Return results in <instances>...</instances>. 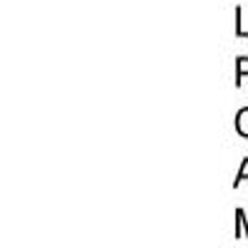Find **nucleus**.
<instances>
[{
	"instance_id": "20e7f679",
	"label": "nucleus",
	"mask_w": 248,
	"mask_h": 248,
	"mask_svg": "<svg viewBox=\"0 0 248 248\" xmlns=\"http://www.w3.org/2000/svg\"><path fill=\"white\" fill-rule=\"evenodd\" d=\"M248 179V159H243V164H241V169H238V174H236V181H233V186H238L241 181H246Z\"/></svg>"
},
{
	"instance_id": "7ed1b4c3",
	"label": "nucleus",
	"mask_w": 248,
	"mask_h": 248,
	"mask_svg": "<svg viewBox=\"0 0 248 248\" xmlns=\"http://www.w3.org/2000/svg\"><path fill=\"white\" fill-rule=\"evenodd\" d=\"M243 223H246V214H243V209H238V211H236V238L243 236V233H241ZM246 238H248V231H246Z\"/></svg>"
},
{
	"instance_id": "f257e3e1",
	"label": "nucleus",
	"mask_w": 248,
	"mask_h": 248,
	"mask_svg": "<svg viewBox=\"0 0 248 248\" xmlns=\"http://www.w3.org/2000/svg\"><path fill=\"white\" fill-rule=\"evenodd\" d=\"M236 132L248 139V107L238 109V114H236Z\"/></svg>"
},
{
	"instance_id": "f03ea898",
	"label": "nucleus",
	"mask_w": 248,
	"mask_h": 248,
	"mask_svg": "<svg viewBox=\"0 0 248 248\" xmlns=\"http://www.w3.org/2000/svg\"><path fill=\"white\" fill-rule=\"evenodd\" d=\"M248 75V57H238L236 62V85H241V79Z\"/></svg>"
}]
</instances>
